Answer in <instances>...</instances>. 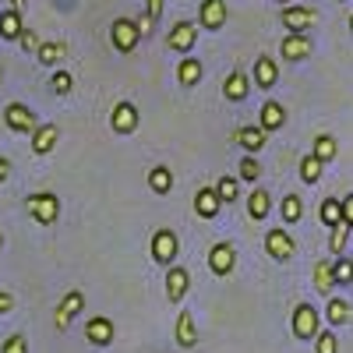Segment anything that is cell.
<instances>
[{
	"label": "cell",
	"mask_w": 353,
	"mask_h": 353,
	"mask_svg": "<svg viewBox=\"0 0 353 353\" xmlns=\"http://www.w3.org/2000/svg\"><path fill=\"white\" fill-rule=\"evenodd\" d=\"M25 209L39 226H53L57 219H61V198H57L53 191H36V194L25 198Z\"/></svg>",
	"instance_id": "obj_1"
},
{
	"label": "cell",
	"mask_w": 353,
	"mask_h": 353,
	"mask_svg": "<svg viewBox=\"0 0 353 353\" xmlns=\"http://www.w3.org/2000/svg\"><path fill=\"white\" fill-rule=\"evenodd\" d=\"M110 43H113L117 53H134L138 43H141V32H138L134 18H113V25H110Z\"/></svg>",
	"instance_id": "obj_2"
},
{
	"label": "cell",
	"mask_w": 353,
	"mask_h": 353,
	"mask_svg": "<svg viewBox=\"0 0 353 353\" xmlns=\"http://www.w3.org/2000/svg\"><path fill=\"white\" fill-rule=\"evenodd\" d=\"M290 329H293V336H297V339H314V336L321 332V314H318V307L307 304V301L297 304V307H293Z\"/></svg>",
	"instance_id": "obj_3"
},
{
	"label": "cell",
	"mask_w": 353,
	"mask_h": 353,
	"mask_svg": "<svg viewBox=\"0 0 353 353\" xmlns=\"http://www.w3.org/2000/svg\"><path fill=\"white\" fill-rule=\"evenodd\" d=\"M4 124H8V131H14V134H28V138H32L36 128H39V117L28 110L25 103H8V106H4Z\"/></svg>",
	"instance_id": "obj_4"
},
{
	"label": "cell",
	"mask_w": 353,
	"mask_h": 353,
	"mask_svg": "<svg viewBox=\"0 0 353 353\" xmlns=\"http://www.w3.org/2000/svg\"><path fill=\"white\" fill-rule=\"evenodd\" d=\"M81 311H85V293H81V290H68L64 297H61V304H57V311H53V325L61 329V332H68L71 321H74Z\"/></svg>",
	"instance_id": "obj_5"
},
{
	"label": "cell",
	"mask_w": 353,
	"mask_h": 353,
	"mask_svg": "<svg viewBox=\"0 0 353 353\" xmlns=\"http://www.w3.org/2000/svg\"><path fill=\"white\" fill-rule=\"evenodd\" d=\"M265 254H269L272 261H293V254H297V241H293L283 226H272L269 233H265Z\"/></svg>",
	"instance_id": "obj_6"
},
{
	"label": "cell",
	"mask_w": 353,
	"mask_h": 353,
	"mask_svg": "<svg viewBox=\"0 0 353 353\" xmlns=\"http://www.w3.org/2000/svg\"><path fill=\"white\" fill-rule=\"evenodd\" d=\"M279 21H283L286 32L307 36V28H314V21H318V11L307 8V4H301V8H283V11H279Z\"/></svg>",
	"instance_id": "obj_7"
},
{
	"label": "cell",
	"mask_w": 353,
	"mask_h": 353,
	"mask_svg": "<svg viewBox=\"0 0 353 353\" xmlns=\"http://www.w3.org/2000/svg\"><path fill=\"white\" fill-rule=\"evenodd\" d=\"M138 124H141V113H138V106H134L131 99H121V103L113 106V113H110L113 134H134Z\"/></svg>",
	"instance_id": "obj_8"
},
{
	"label": "cell",
	"mask_w": 353,
	"mask_h": 353,
	"mask_svg": "<svg viewBox=\"0 0 353 353\" xmlns=\"http://www.w3.org/2000/svg\"><path fill=\"white\" fill-rule=\"evenodd\" d=\"M176 248H181V244H176V233L166 230V226L156 230V233H152V241H149V254H152V261L166 265V269H170L173 258H176Z\"/></svg>",
	"instance_id": "obj_9"
},
{
	"label": "cell",
	"mask_w": 353,
	"mask_h": 353,
	"mask_svg": "<svg viewBox=\"0 0 353 353\" xmlns=\"http://www.w3.org/2000/svg\"><path fill=\"white\" fill-rule=\"evenodd\" d=\"M230 18V8L226 0H201L198 8V28H209V32H219Z\"/></svg>",
	"instance_id": "obj_10"
},
{
	"label": "cell",
	"mask_w": 353,
	"mask_h": 353,
	"mask_svg": "<svg viewBox=\"0 0 353 353\" xmlns=\"http://www.w3.org/2000/svg\"><path fill=\"white\" fill-rule=\"evenodd\" d=\"M194 43H198V21H176L170 28V36H166V46L176 50V53H184V57L194 50Z\"/></svg>",
	"instance_id": "obj_11"
},
{
	"label": "cell",
	"mask_w": 353,
	"mask_h": 353,
	"mask_svg": "<svg viewBox=\"0 0 353 353\" xmlns=\"http://www.w3.org/2000/svg\"><path fill=\"white\" fill-rule=\"evenodd\" d=\"M188 290H191V272L184 269V265H170L166 269V301L181 304L188 297Z\"/></svg>",
	"instance_id": "obj_12"
},
{
	"label": "cell",
	"mask_w": 353,
	"mask_h": 353,
	"mask_svg": "<svg viewBox=\"0 0 353 353\" xmlns=\"http://www.w3.org/2000/svg\"><path fill=\"white\" fill-rule=\"evenodd\" d=\"M223 96H226V103H244V99L251 96V78H248L244 68H233V71L226 74V81H223Z\"/></svg>",
	"instance_id": "obj_13"
},
{
	"label": "cell",
	"mask_w": 353,
	"mask_h": 353,
	"mask_svg": "<svg viewBox=\"0 0 353 353\" xmlns=\"http://www.w3.org/2000/svg\"><path fill=\"white\" fill-rule=\"evenodd\" d=\"M311 50H314V46H311V36H293V32H286L283 43H279V57H283V61H293V64L307 61Z\"/></svg>",
	"instance_id": "obj_14"
},
{
	"label": "cell",
	"mask_w": 353,
	"mask_h": 353,
	"mask_svg": "<svg viewBox=\"0 0 353 353\" xmlns=\"http://www.w3.org/2000/svg\"><path fill=\"white\" fill-rule=\"evenodd\" d=\"M85 339L92 343V346H110L113 339H117V329H113V321L110 318H88L85 321Z\"/></svg>",
	"instance_id": "obj_15"
},
{
	"label": "cell",
	"mask_w": 353,
	"mask_h": 353,
	"mask_svg": "<svg viewBox=\"0 0 353 353\" xmlns=\"http://www.w3.org/2000/svg\"><path fill=\"white\" fill-rule=\"evenodd\" d=\"M283 124H286V110H283V103L265 99L261 110H258V128L269 134V131H283Z\"/></svg>",
	"instance_id": "obj_16"
},
{
	"label": "cell",
	"mask_w": 353,
	"mask_h": 353,
	"mask_svg": "<svg viewBox=\"0 0 353 353\" xmlns=\"http://www.w3.org/2000/svg\"><path fill=\"white\" fill-rule=\"evenodd\" d=\"M233 265H237V251H233V244H216L209 251V269L212 276H230Z\"/></svg>",
	"instance_id": "obj_17"
},
{
	"label": "cell",
	"mask_w": 353,
	"mask_h": 353,
	"mask_svg": "<svg viewBox=\"0 0 353 353\" xmlns=\"http://www.w3.org/2000/svg\"><path fill=\"white\" fill-rule=\"evenodd\" d=\"M173 339L181 350H194L198 346V325H194V318L188 311L176 314V325H173Z\"/></svg>",
	"instance_id": "obj_18"
},
{
	"label": "cell",
	"mask_w": 353,
	"mask_h": 353,
	"mask_svg": "<svg viewBox=\"0 0 353 353\" xmlns=\"http://www.w3.org/2000/svg\"><path fill=\"white\" fill-rule=\"evenodd\" d=\"M321 321H329V329H343V325H350V321H353V307L343 297H329Z\"/></svg>",
	"instance_id": "obj_19"
},
{
	"label": "cell",
	"mask_w": 353,
	"mask_h": 353,
	"mask_svg": "<svg viewBox=\"0 0 353 353\" xmlns=\"http://www.w3.org/2000/svg\"><path fill=\"white\" fill-rule=\"evenodd\" d=\"M219 209H223V201H219L216 188H212V184H209V188H198V194H194V212H198L201 219H216Z\"/></svg>",
	"instance_id": "obj_20"
},
{
	"label": "cell",
	"mask_w": 353,
	"mask_h": 353,
	"mask_svg": "<svg viewBox=\"0 0 353 353\" xmlns=\"http://www.w3.org/2000/svg\"><path fill=\"white\" fill-rule=\"evenodd\" d=\"M279 81V64L272 61L269 53H261L258 61H254V85L258 88H265V92H269V88Z\"/></svg>",
	"instance_id": "obj_21"
},
{
	"label": "cell",
	"mask_w": 353,
	"mask_h": 353,
	"mask_svg": "<svg viewBox=\"0 0 353 353\" xmlns=\"http://www.w3.org/2000/svg\"><path fill=\"white\" fill-rule=\"evenodd\" d=\"M57 141H61V128L57 124H39L36 134H32V152L36 156H50L57 149Z\"/></svg>",
	"instance_id": "obj_22"
},
{
	"label": "cell",
	"mask_w": 353,
	"mask_h": 353,
	"mask_svg": "<svg viewBox=\"0 0 353 353\" xmlns=\"http://www.w3.org/2000/svg\"><path fill=\"white\" fill-rule=\"evenodd\" d=\"M311 279H314V290L321 293V297H332V290H336V272H332V261L329 258H321V261H314V272H311Z\"/></svg>",
	"instance_id": "obj_23"
},
{
	"label": "cell",
	"mask_w": 353,
	"mask_h": 353,
	"mask_svg": "<svg viewBox=\"0 0 353 353\" xmlns=\"http://www.w3.org/2000/svg\"><path fill=\"white\" fill-rule=\"evenodd\" d=\"M244 205H248V216H251L254 223H261V219H269V212H272V194L265 191V188H254Z\"/></svg>",
	"instance_id": "obj_24"
},
{
	"label": "cell",
	"mask_w": 353,
	"mask_h": 353,
	"mask_svg": "<svg viewBox=\"0 0 353 353\" xmlns=\"http://www.w3.org/2000/svg\"><path fill=\"white\" fill-rule=\"evenodd\" d=\"M68 57V43L64 39H50V43H39V50H36V61L43 64V68H57Z\"/></svg>",
	"instance_id": "obj_25"
},
{
	"label": "cell",
	"mask_w": 353,
	"mask_h": 353,
	"mask_svg": "<svg viewBox=\"0 0 353 353\" xmlns=\"http://www.w3.org/2000/svg\"><path fill=\"white\" fill-rule=\"evenodd\" d=\"M233 138H237V145H241V149H244L248 156H258V152L265 149V131H261L258 124H254V128H251V124H248V128H241Z\"/></svg>",
	"instance_id": "obj_26"
},
{
	"label": "cell",
	"mask_w": 353,
	"mask_h": 353,
	"mask_svg": "<svg viewBox=\"0 0 353 353\" xmlns=\"http://www.w3.org/2000/svg\"><path fill=\"white\" fill-rule=\"evenodd\" d=\"M25 32V21H21V11L8 8L4 14H0V39H8V43H18V36Z\"/></svg>",
	"instance_id": "obj_27"
},
{
	"label": "cell",
	"mask_w": 353,
	"mask_h": 353,
	"mask_svg": "<svg viewBox=\"0 0 353 353\" xmlns=\"http://www.w3.org/2000/svg\"><path fill=\"white\" fill-rule=\"evenodd\" d=\"M201 74H205V68H201L198 57H184V61L176 64V81H181L184 88H194L201 81Z\"/></svg>",
	"instance_id": "obj_28"
},
{
	"label": "cell",
	"mask_w": 353,
	"mask_h": 353,
	"mask_svg": "<svg viewBox=\"0 0 353 353\" xmlns=\"http://www.w3.org/2000/svg\"><path fill=\"white\" fill-rule=\"evenodd\" d=\"M163 8H166V0H145V14L134 21L141 36H149L152 28L159 25V18H163Z\"/></svg>",
	"instance_id": "obj_29"
},
{
	"label": "cell",
	"mask_w": 353,
	"mask_h": 353,
	"mask_svg": "<svg viewBox=\"0 0 353 353\" xmlns=\"http://www.w3.org/2000/svg\"><path fill=\"white\" fill-rule=\"evenodd\" d=\"M318 219H321V226H339L343 223V201L339 198H321V205H318Z\"/></svg>",
	"instance_id": "obj_30"
},
{
	"label": "cell",
	"mask_w": 353,
	"mask_h": 353,
	"mask_svg": "<svg viewBox=\"0 0 353 353\" xmlns=\"http://www.w3.org/2000/svg\"><path fill=\"white\" fill-rule=\"evenodd\" d=\"M336 152H339V145H336V138L332 134H318L314 138V145H311V156L325 166V163H332L336 159Z\"/></svg>",
	"instance_id": "obj_31"
},
{
	"label": "cell",
	"mask_w": 353,
	"mask_h": 353,
	"mask_svg": "<svg viewBox=\"0 0 353 353\" xmlns=\"http://www.w3.org/2000/svg\"><path fill=\"white\" fill-rule=\"evenodd\" d=\"M149 188H152L156 194H170V191H173V173H170V166H152V170H149Z\"/></svg>",
	"instance_id": "obj_32"
},
{
	"label": "cell",
	"mask_w": 353,
	"mask_h": 353,
	"mask_svg": "<svg viewBox=\"0 0 353 353\" xmlns=\"http://www.w3.org/2000/svg\"><path fill=\"white\" fill-rule=\"evenodd\" d=\"M279 216H283V223H301L304 219V201L297 194H286L279 201Z\"/></svg>",
	"instance_id": "obj_33"
},
{
	"label": "cell",
	"mask_w": 353,
	"mask_h": 353,
	"mask_svg": "<svg viewBox=\"0 0 353 353\" xmlns=\"http://www.w3.org/2000/svg\"><path fill=\"white\" fill-rule=\"evenodd\" d=\"M212 188H216V194H219V201H223V205L237 201V194H241V181H237V176H219V181H216Z\"/></svg>",
	"instance_id": "obj_34"
},
{
	"label": "cell",
	"mask_w": 353,
	"mask_h": 353,
	"mask_svg": "<svg viewBox=\"0 0 353 353\" xmlns=\"http://www.w3.org/2000/svg\"><path fill=\"white\" fill-rule=\"evenodd\" d=\"M321 170H325V166H321L311 152L301 156V176H304V184H318V181H321Z\"/></svg>",
	"instance_id": "obj_35"
},
{
	"label": "cell",
	"mask_w": 353,
	"mask_h": 353,
	"mask_svg": "<svg viewBox=\"0 0 353 353\" xmlns=\"http://www.w3.org/2000/svg\"><path fill=\"white\" fill-rule=\"evenodd\" d=\"M329 233H332V241H329V251H332V258H343V251H346V241H350V226H346V223H339V226H332Z\"/></svg>",
	"instance_id": "obj_36"
},
{
	"label": "cell",
	"mask_w": 353,
	"mask_h": 353,
	"mask_svg": "<svg viewBox=\"0 0 353 353\" xmlns=\"http://www.w3.org/2000/svg\"><path fill=\"white\" fill-rule=\"evenodd\" d=\"M237 173H241L237 181H244V184H254L258 176H261V163H258L254 156H244V159H241V166H237Z\"/></svg>",
	"instance_id": "obj_37"
},
{
	"label": "cell",
	"mask_w": 353,
	"mask_h": 353,
	"mask_svg": "<svg viewBox=\"0 0 353 353\" xmlns=\"http://www.w3.org/2000/svg\"><path fill=\"white\" fill-rule=\"evenodd\" d=\"M314 353H339V339H336L332 329H321L314 336Z\"/></svg>",
	"instance_id": "obj_38"
},
{
	"label": "cell",
	"mask_w": 353,
	"mask_h": 353,
	"mask_svg": "<svg viewBox=\"0 0 353 353\" xmlns=\"http://www.w3.org/2000/svg\"><path fill=\"white\" fill-rule=\"evenodd\" d=\"M332 272H336V286H350L353 283V258H336Z\"/></svg>",
	"instance_id": "obj_39"
},
{
	"label": "cell",
	"mask_w": 353,
	"mask_h": 353,
	"mask_svg": "<svg viewBox=\"0 0 353 353\" xmlns=\"http://www.w3.org/2000/svg\"><path fill=\"white\" fill-rule=\"evenodd\" d=\"M50 88L57 96H68L71 88H74V78H71V71H53V78H50Z\"/></svg>",
	"instance_id": "obj_40"
},
{
	"label": "cell",
	"mask_w": 353,
	"mask_h": 353,
	"mask_svg": "<svg viewBox=\"0 0 353 353\" xmlns=\"http://www.w3.org/2000/svg\"><path fill=\"white\" fill-rule=\"evenodd\" d=\"M0 353H28V339H25L21 332H14V336H8V339H4Z\"/></svg>",
	"instance_id": "obj_41"
},
{
	"label": "cell",
	"mask_w": 353,
	"mask_h": 353,
	"mask_svg": "<svg viewBox=\"0 0 353 353\" xmlns=\"http://www.w3.org/2000/svg\"><path fill=\"white\" fill-rule=\"evenodd\" d=\"M39 43H43V39L32 32V28H25V32L18 36V46H21L25 53H36V50H39Z\"/></svg>",
	"instance_id": "obj_42"
},
{
	"label": "cell",
	"mask_w": 353,
	"mask_h": 353,
	"mask_svg": "<svg viewBox=\"0 0 353 353\" xmlns=\"http://www.w3.org/2000/svg\"><path fill=\"white\" fill-rule=\"evenodd\" d=\"M343 201V223L353 230V194H346V198H339Z\"/></svg>",
	"instance_id": "obj_43"
},
{
	"label": "cell",
	"mask_w": 353,
	"mask_h": 353,
	"mask_svg": "<svg viewBox=\"0 0 353 353\" xmlns=\"http://www.w3.org/2000/svg\"><path fill=\"white\" fill-rule=\"evenodd\" d=\"M14 307V293H8V290H0V314H8Z\"/></svg>",
	"instance_id": "obj_44"
},
{
	"label": "cell",
	"mask_w": 353,
	"mask_h": 353,
	"mask_svg": "<svg viewBox=\"0 0 353 353\" xmlns=\"http://www.w3.org/2000/svg\"><path fill=\"white\" fill-rule=\"evenodd\" d=\"M8 176H11V159H8V156H0V184H4Z\"/></svg>",
	"instance_id": "obj_45"
},
{
	"label": "cell",
	"mask_w": 353,
	"mask_h": 353,
	"mask_svg": "<svg viewBox=\"0 0 353 353\" xmlns=\"http://www.w3.org/2000/svg\"><path fill=\"white\" fill-rule=\"evenodd\" d=\"M11 8H14V11H21V8H25V0H11Z\"/></svg>",
	"instance_id": "obj_46"
},
{
	"label": "cell",
	"mask_w": 353,
	"mask_h": 353,
	"mask_svg": "<svg viewBox=\"0 0 353 353\" xmlns=\"http://www.w3.org/2000/svg\"><path fill=\"white\" fill-rule=\"evenodd\" d=\"M0 248H4V233H0Z\"/></svg>",
	"instance_id": "obj_47"
},
{
	"label": "cell",
	"mask_w": 353,
	"mask_h": 353,
	"mask_svg": "<svg viewBox=\"0 0 353 353\" xmlns=\"http://www.w3.org/2000/svg\"><path fill=\"white\" fill-rule=\"evenodd\" d=\"M279 4H283V8H286V4H290V0H279Z\"/></svg>",
	"instance_id": "obj_48"
},
{
	"label": "cell",
	"mask_w": 353,
	"mask_h": 353,
	"mask_svg": "<svg viewBox=\"0 0 353 353\" xmlns=\"http://www.w3.org/2000/svg\"><path fill=\"white\" fill-rule=\"evenodd\" d=\"M350 28H353V14H350Z\"/></svg>",
	"instance_id": "obj_49"
},
{
	"label": "cell",
	"mask_w": 353,
	"mask_h": 353,
	"mask_svg": "<svg viewBox=\"0 0 353 353\" xmlns=\"http://www.w3.org/2000/svg\"><path fill=\"white\" fill-rule=\"evenodd\" d=\"M0 81H4V71H0Z\"/></svg>",
	"instance_id": "obj_50"
}]
</instances>
